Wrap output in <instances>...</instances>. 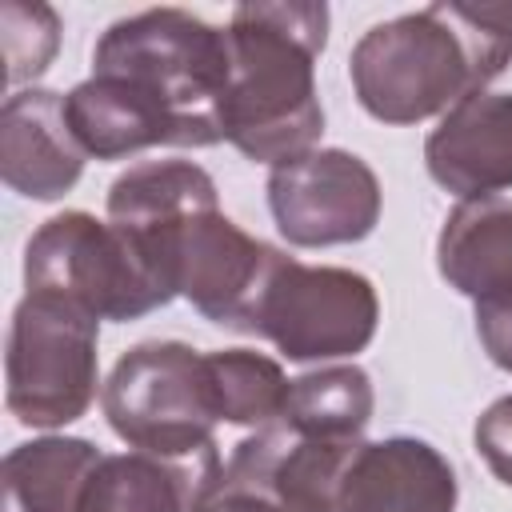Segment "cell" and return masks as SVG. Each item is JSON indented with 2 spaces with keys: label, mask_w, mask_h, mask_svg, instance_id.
I'll use <instances>...</instances> for the list:
<instances>
[{
  "label": "cell",
  "mask_w": 512,
  "mask_h": 512,
  "mask_svg": "<svg viewBox=\"0 0 512 512\" xmlns=\"http://www.w3.org/2000/svg\"><path fill=\"white\" fill-rule=\"evenodd\" d=\"M512 64V0H436L372 24L348 76L360 108L380 124H420L484 92Z\"/></svg>",
  "instance_id": "cell-1"
},
{
  "label": "cell",
  "mask_w": 512,
  "mask_h": 512,
  "mask_svg": "<svg viewBox=\"0 0 512 512\" xmlns=\"http://www.w3.org/2000/svg\"><path fill=\"white\" fill-rule=\"evenodd\" d=\"M92 76L108 80L144 116L156 148L224 144V100L232 84L228 28L188 8L124 16L100 32Z\"/></svg>",
  "instance_id": "cell-2"
},
{
  "label": "cell",
  "mask_w": 512,
  "mask_h": 512,
  "mask_svg": "<svg viewBox=\"0 0 512 512\" xmlns=\"http://www.w3.org/2000/svg\"><path fill=\"white\" fill-rule=\"evenodd\" d=\"M232 84L224 140L256 164H288L324 136L316 60L328 44V4H236L228 20Z\"/></svg>",
  "instance_id": "cell-3"
},
{
  "label": "cell",
  "mask_w": 512,
  "mask_h": 512,
  "mask_svg": "<svg viewBox=\"0 0 512 512\" xmlns=\"http://www.w3.org/2000/svg\"><path fill=\"white\" fill-rule=\"evenodd\" d=\"M24 288L116 324L140 320L176 300L124 228L80 208L44 220L28 236Z\"/></svg>",
  "instance_id": "cell-4"
},
{
  "label": "cell",
  "mask_w": 512,
  "mask_h": 512,
  "mask_svg": "<svg viewBox=\"0 0 512 512\" xmlns=\"http://www.w3.org/2000/svg\"><path fill=\"white\" fill-rule=\"evenodd\" d=\"M100 408L128 448L176 460L216 448L220 412L208 352L184 340H144L128 348L100 388Z\"/></svg>",
  "instance_id": "cell-5"
},
{
  "label": "cell",
  "mask_w": 512,
  "mask_h": 512,
  "mask_svg": "<svg viewBox=\"0 0 512 512\" xmlns=\"http://www.w3.org/2000/svg\"><path fill=\"white\" fill-rule=\"evenodd\" d=\"M100 320L24 292L12 308L4 352V404L28 428H64L80 420L100 384Z\"/></svg>",
  "instance_id": "cell-6"
},
{
  "label": "cell",
  "mask_w": 512,
  "mask_h": 512,
  "mask_svg": "<svg viewBox=\"0 0 512 512\" xmlns=\"http://www.w3.org/2000/svg\"><path fill=\"white\" fill-rule=\"evenodd\" d=\"M380 328V296L364 272L336 264H300L276 252L256 296L248 332L276 344L296 364L356 356Z\"/></svg>",
  "instance_id": "cell-7"
},
{
  "label": "cell",
  "mask_w": 512,
  "mask_h": 512,
  "mask_svg": "<svg viewBox=\"0 0 512 512\" xmlns=\"http://www.w3.org/2000/svg\"><path fill=\"white\" fill-rule=\"evenodd\" d=\"M380 180L348 148H312L268 172V208L296 248H332L372 236L380 224Z\"/></svg>",
  "instance_id": "cell-8"
},
{
  "label": "cell",
  "mask_w": 512,
  "mask_h": 512,
  "mask_svg": "<svg viewBox=\"0 0 512 512\" xmlns=\"http://www.w3.org/2000/svg\"><path fill=\"white\" fill-rule=\"evenodd\" d=\"M280 248L248 236L220 204L184 216L168 244V272L176 296H184L204 320L232 332H248L256 296Z\"/></svg>",
  "instance_id": "cell-9"
},
{
  "label": "cell",
  "mask_w": 512,
  "mask_h": 512,
  "mask_svg": "<svg viewBox=\"0 0 512 512\" xmlns=\"http://www.w3.org/2000/svg\"><path fill=\"white\" fill-rule=\"evenodd\" d=\"M436 268L472 300L488 360L512 372V200H460L436 236Z\"/></svg>",
  "instance_id": "cell-10"
},
{
  "label": "cell",
  "mask_w": 512,
  "mask_h": 512,
  "mask_svg": "<svg viewBox=\"0 0 512 512\" xmlns=\"http://www.w3.org/2000/svg\"><path fill=\"white\" fill-rule=\"evenodd\" d=\"M456 472L420 436L360 440L336 480V512H456Z\"/></svg>",
  "instance_id": "cell-11"
},
{
  "label": "cell",
  "mask_w": 512,
  "mask_h": 512,
  "mask_svg": "<svg viewBox=\"0 0 512 512\" xmlns=\"http://www.w3.org/2000/svg\"><path fill=\"white\" fill-rule=\"evenodd\" d=\"M428 176L460 196L484 200L512 188V92H472L452 104L424 140Z\"/></svg>",
  "instance_id": "cell-12"
},
{
  "label": "cell",
  "mask_w": 512,
  "mask_h": 512,
  "mask_svg": "<svg viewBox=\"0 0 512 512\" xmlns=\"http://www.w3.org/2000/svg\"><path fill=\"white\" fill-rule=\"evenodd\" d=\"M84 148L68 124L64 92L20 88L0 108V176L28 200H60L84 176Z\"/></svg>",
  "instance_id": "cell-13"
},
{
  "label": "cell",
  "mask_w": 512,
  "mask_h": 512,
  "mask_svg": "<svg viewBox=\"0 0 512 512\" xmlns=\"http://www.w3.org/2000/svg\"><path fill=\"white\" fill-rule=\"evenodd\" d=\"M212 204H220V192H216V180L200 164H192V160H144V164H132L128 172H120L112 180L104 208H108V220L136 240V248L156 268V276L172 288V276H168L172 228L184 216L212 208ZM172 296H176V288H172Z\"/></svg>",
  "instance_id": "cell-14"
},
{
  "label": "cell",
  "mask_w": 512,
  "mask_h": 512,
  "mask_svg": "<svg viewBox=\"0 0 512 512\" xmlns=\"http://www.w3.org/2000/svg\"><path fill=\"white\" fill-rule=\"evenodd\" d=\"M224 460L220 452L200 456H156V452H116L96 464L80 512H196L204 492L216 484Z\"/></svg>",
  "instance_id": "cell-15"
},
{
  "label": "cell",
  "mask_w": 512,
  "mask_h": 512,
  "mask_svg": "<svg viewBox=\"0 0 512 512\" xmlns=\"http://www.w3.org/2000/svg\"><path fill=\"white\" fill-rule=\"evenodd\" d=\"M104 452L84 436L24 440L4 456V512H80Z\"/></svg>",
  "instance_id": "cell-16"
},
{
  "label": "cell",
  "mask_w": 512,
  "mask_h": 512,
  "mask_svg": "<svg viewBox=\"0 0 512 512\" xmlns=\"http://www.w3.org/2000/svg\"><path fill=\"white\" fill-rule=\"evenodd\" d=\"M372 412L376 388L360 364H320L288 384L280 424L304 440L356 444L364 440Z\"/></svg>",
  "instance_id": "cell-17"
},
{
  "label": "cell",
  "mask_w": 512,
  "mask_h": 512,
  "mask_svg": "<svg viewBox=\"0 0 512 512\" xmlns=\"http://www.w3.org/2000/svg\"><path fill=\"white\" fill-rule=\"evenodd\" d=\"M208 376H212L220 424H240L260 432L284 416L292 380L272 356L252 348H220V352H208Z\"/></svg>",
  "instance_id": "cell-18"
},
{
  "label": "cell",
  "mask_w": 512,
  "mask_h": 512,
  "mask_svg": "<svg viewBox=\"0 0 512 512\" xmlns=\"http://www.w3.org/2000/svg\"><path fill=\"white\" fill-rule=\"evenodd\" d=\"M0 44L8 60V84H24L48 72L60 48V16L48 4H0Z\"/></svg>",
  "instance_id": "cell-19"
},
{
  "label": "cell",
  "mask_w": 512,
  "mask_h": 512,
  "mask_svg": "<svg viewBox=\"0 0 512 512\" xmlns=\"http://www.w3.org/2000/svg\"><path fill=\"white\" fill-rule=\"evenodd\" d=\"M472 440H476V452L484 456V464L492 468V476L504 488H512V396L492 400L476 416Z\"/></svg>",
  "instance_id": "cell-20"
},
{
  "label": "cell",
  "mask_w": 512,
  "mask_h": 512,
  "mask_svg": "<svg viewBox=\"0 0 512 512\" xmlns=\"http://www.w3.org/2000/svg\"><path fill=\"white\" fill-rule=\"evenodd\" d=\"M196 512H284V508H280L264 488H256V484H248V480H232V476H224V468H220L216 484L204 492V500H200Z\"/></svg>",
  "instance_id": "cell-21"
}]
</instances>
